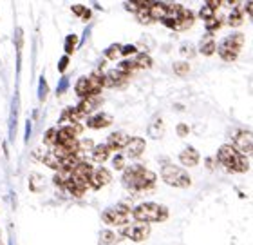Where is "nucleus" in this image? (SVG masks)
<instances>
[{"label": "nucleus", "instance_id": "obj_15", "mask_svg": "<svg viewBox=\"0 0 253 245\" xmlns=\"http://www.w3.org/2000/svg\"><path fill=\"white\" fill-rule=\"evenodd\" d=\"M100 106H101V96H87V98H84V100L80 102L78 109L84 113L85 117H89L90 113L96 111Z\"/></svg>", "mask_w": 253, "mask_h": 245}, {"label": "nucleus", "instance_id": "obj_17", "mask_svg": "<svg viewBox=\"0 0 253 245\" xmlns=\"http://www.w3.org/2000/svg\"><path fill=\"white\" fill-rule=\"evenodd\" d=\"M217 51V44L215 40H213V37H211V33H208L206 37L201 38L199 42V53L205 55V57H211V55Z\"/></svg>", "mask_w": 253, "mask_h": 245}, {"label": "nucleus", "instance_id": "obj_45", "mask_svg": "<svg viewBox=\"0 0 253 245\" xmlns=\"http://www.w3.org/2000/svg\"><path fill=\"white\" fill-rule=\"evenodd\" d=\"M252 20H253V15H252Z\"/></svg>", "mask_w": 253, "mask_h": 245}, {"label": "nucleus", "instance_id": "obj_10", "mask_svg": "<svg viewBox=\"0 0 253 245\" xmlns=\"http://www.w3.org/2000/svg\"><path fill=\"white\" fill-rule=\"evenodd\" d=\"M111 182V173L105 167H96L90 175V187L92 189H101L103 185H107Z\"/></svg>", "mask_w": 253, "mask_h": 245}, {"label": "nucleus", "instance_id": "obj_23", "mask_svg": "<svg viewBox=\"0 0 253 245\" xmlns=\"http://www.w3.org/2000/svg\"><path fill=\"white\" fill-rule=\"evenodd\" d=\"M148 11H150V16L154 20H163L167 16V4H163V2H150Z\"/></svg>", "mask_w": 253, "mask_h": 245}, {"label": "nucleus", "instance_id": "obj_26", "mask_svg": "<svg viewBox=\"0 0 253 245\" xmlns=\"http://www.w3.org/2000/svg\"><path fill=\"white\" fill-rule=\"evenodd\" d=\"M243 13H241V11H239V7L237 9H233L232 13H230V15H228V26H232V27H239L241 26V24H243Z\"/></svg>", "mask_w": 253, "mask_h": 245}, {"label": "nucleus", "instance_id": "obj_14", "mask_svg": "<svg viewBox=\"0 0 253 245\" xmlns=\"http://www.w3.org/2000/svg\"><path fill=\"white\" fill-rule=\"evenodd\" d=\"M111 123H112V117L107 115V113H98L94 117L87 118V125L90 129H103V127H109Z\"/></svg>", "mask_w": 253, "mask_h": 245}, {"label": "nucleus", "instance_id": "obj_2", "mask_svg": "<svg viewBox=\"0 0 253 245\" xmlns=\"http://www.w3.org/2000/svg\"><path fill=\"white\" fill-rule=\"evenodd\" d=\"M217 160L222 167H226L230 173H246L250 169V164L246 156L241 155L233 145H222L217 153Z\"/></svg>", "mask_w": 253, "mask_h": 245}, {"label": "nucleus", "instance_id": "obj_22", "mask_svg": "<svg viewBox=\"0 0 253 245\" xmlns=\"http://www.w3.org/2000/svg\"><path fill=\"white\" fill-rule=\"evenodd\" d=\"M43 164L47 165V167H51V169H54V171H62V165H63V162H62V158H60L54 151H49V153H45L43 155Z\"/></svg>", "mask_w": 253, "mask_h": 245}, {"label": "nucleus", "instance_id": "obj_19", "mask_svg": "<svg viewBox=\"0 0 253 245\" xmlns=\"http://www.w3.org/2000/svg\"><path fill=\"white\" fill-rule=\"evenodd\" d=\"M194 20H195L194 13H192V11H188V9H185L179 20L175 22V29H174V31H186L188 27L194 26Z\"/></svg>", "mask_w": 253, "mask_h": 245}, {"label": "nucleus", "instance_id": "obj_39", "mask_svg": "<svg viewBox=\"0 0 253 245\" xmlns=\"http://www.w3.org/2000/svg\"><path fill=\"white\" fill-rule=\"evenodd\" d=\"M206 5L215 11V9H219V7H221V0H208V2H206Z\"/></svg>", "mask_w": 253, "mask_h": 245}, {"label": "nucleus", "instance_id": "obj_7", "mask_svg": "<svg viewBox=\"0 0 253 245\" xmlns=\"http://www.w3.org/2000/svg\"><path fill=\"white\" fill-rule=\"evenodd\" d=\"M92 171L94 169H92V165H90L89 162H82V164L71 173V182H74L76 185L87 189V187L90 185V175H92Z\"/></svg>", "mask_w": 253, "mask_h": 245}, {"label": "nucleus", "instance_id": "obj_29", "mask_svg": "<svg viewBox=\"0 0 253 245\" xmlns=\"http://www.w3.org/2000/svg\"><path fill=\"white\" fill-rule=\"evenodd\" d=\"M76 44H78V37H76V35H69V37L65 38V53L67 55L74 53Z\"/></svg>", "mask_w": 253, "mask_h": 245}, {"label": "nucleus", "instance_id": "obj_31", "mask_svg": "<svg viewBox=\"0 0 253 245\" xmlns=\"http://www.w3.org/2000/svg\"><path fill=\"white\" fill-rule=\"evenodd\" d=\"M188 71H190V65H188V62H175L174 64V73L175 75H179V76H185V75H188Z\"/></svg>", "mask_w": 253, "mask_h": 245}, {"label": "nucleus", "instance_id": "obj_8", "mask_svg": "<svg viewBox=\"0 0 253 245\" xmlns=\"http://www.w3.org/2000/svg\"><path fill=\"white\" fill-rule=\"evenodd\" d=\"M233 147L241 155H253V133H250V131H239L233 136Z\"/></svg>", "mask_w": 253, "mask_h": 245}, {"label": "nucleus", "instance_id": "obj_24", "mask_svg": "<svg viewBox=\"0 0 253 245\" xmlns=\"http://www.w3.org/2000/svg\"><path fill=\"white\" fill-rule=\"evenodd\" d=\"M76 95H78L82 100L89 96V78H87V76H82L78 80V84H76Z\"/></svg>", "mask_w": 253, "mask_h": 245}, {"label": "nucleus", "instance_id": "obj_43", "mask_svg": "<svg viewBox=\"0 0 253 245\" xmlns=\"http://www.w3.org/2000/svg\"><path fill=\"white\" fill-rule=\"evenodd\" d=\"M65 87H67V78H63L62 84L58 85V95H60V93H63V91H65Z\"/></svg>", "mask_w": 253, "mask_h": 245}, {"label": "nucleus", "instance_id": "obj_20", "mask_svg": "<svg viewBox=\"0 0 253 245\" xmlns=\"http://www.w3.org/2000/svg\"><path fill=\"white\" fill-rule=\"evenodd\" d=\"M165 133V123H163V118L159 117H154V120L150 122V125H148V134H150V138L158 140L161 138Z\"/></svg>", "mask_w": 253, "mask_h": 245}, {"label": "nucleus", "instance_id": "obj_34", "mask_svg": "<svg viewBox=\"0 0 253 245\" xmlns=\"http://www.w3.org/2000/svg\"><path fill=\"white\" fill-rule=\"evenodd\" d=\"M112 165H114V169H118V171H125L126 169V167H125V158H123L122 155L114 156V160H112Z\"/></svg>", "mask_w": 253, "mask_h": 245}, {"label": "nucleus", "instance_id": "obj_35", "mask_svg": "<svg viewBox=\"0 0 253 245\" xmlns=\"http://www.w3.org/2000/svg\"><path fill=\"white\" fill-rule=\"evenodd\" d=\"M114 240V233H111V231H103L101 233V238H100V242L101 244H111V242Z\"/></svg>", "mask_w": 253, "mask_h": 245}, {"label": "nucleus", "instance_id": "obj_38", "mask_svg": "<svg viewBox=\"0 0 253 245\" xmlns=\"http://www.w3.org/2000/svg\"><path fill=\"white\" fill-rule=\"evenodd\" d=\"M188 125H186V123H179V125H177V134H179V136H186V134H188Z\"/></svg>", "mask_w": 253, "mask_h": 245}, {"label": "nucleus", "instance_id": "obj_18", "mask_svg": "<svg viewBox=\"0 0 253 245\" xmlns=\"http://www.w3.org/2000/svg\"><path fill=\"white\" fill-rule=\"evenodd\" d=\"M179 162L183 165H190V167H194V165L199 164V153H197V149H194V147H186V149L181 151Z\"/></svg>", "mask_w": 253, "mask_h": 245}, {"label": "nucleus", "instance_id": "obj_11", "mask_svg": "<svg viewBox=\"0 0 253 245\" xmlns=\"http://www.w3.org/2000/svg\"><path fill=\"white\" fill-rule=\"evenodd\" d=\"M130 142V136L126 133H122V131H118V133H111L109 134V138H107V145L111 147V151H120V149H125L126 145Z\"/></svg>", "mask_w": 253, "mask_h": 245}, {"label": "nucleus", "instance_id": "obj_25", "mask_svg": "<svg viewBox=\"0 0 253 245\" xmlns=\"http://www.w3.org/2000/svg\"><path fill=\"white\" fill-rule=\"evenodd\" d=\"M134 62H136L137 69H148V67L152 65V59H150L147 53L136 55V57H134Z\"/></svg>", "mask_w": 253, "mask_h": 245}, {"label": "nucleus", "instance_id": "obj_5", "mask_svg": "<svg viewBox=\"0 0 253 245\" xmlns=\"http://www.w3.org/2000/svg\"><path fill=\"white\" fill-rule=\"evenodd\" d=\"M243 46H244V35L233 33V35L226 37L219 44V57L222 60H226V62H233V60H237Z\"/></svg>", "mask_w": 253, "mask_h": 245}, {"label": "nucleus", "instance_id": "obj_12", "mask_svg": "<svg viewBox=\"0 0 253 245\" xmlns=\"http://www.w3.org/2000/svg\"><path fill=\"white\" fill-rule=\"evenodd\" d=\"M126 80H128V75L120 69H112L105 75L107 87H122V85L126 84Z\"/></svg>", "mask_w": 253, "mask_h": 245}, {"label": "nucleus", "instance_id": "obj_6", "mask_svg": "<svg viewBox=\"0 0 253 245\" xmlns=\"http://www.w3.org/2000/svg\"><path fill=\"white\" fill-rule=\"evenodd\" d=\"M101 218H103V222L107 225H116V227H120V225H126L128 222H132L134 211L128 209L126 205H114V207L107 209Z\"/></svg>", "mask_w": 253, "mask_h": 245}, {"label": "nucleus", "instance_id": "obj_1", "mask_svg": "<svg viewBox=\"0 0 253 245\" xmlns=\"http://www.w3.org/2000/svg\"><path fill=\"white\" fill-rule=\"evenodd\" d=\"M123 185L130 191H148L156 184V175L152 171L145 169L143 165H130L123 171L122 176Z\"/></svg>", "mask_w": 253, "mask_h": 245}, {"label": "nucleus", "instance_id": "obj_32", "mask_svg": "<svg viewBox=\"0 0 253 245\" xmlns=\"http://www.w3.org/2000/svg\"><path fill=\"white\" fill-rule=\"evenodd\" d=\"M199 16L201 18H203V20H210V18H213V16H215V11L211 9V7H208V5H203V7H201V11H199Z\"/></svg>", "mask_w": 253, "mask_h": 245}, {"label": "nucleus", "instance_id": "obj_41", "mask_svg": "<svg viewBox=\"0 0 253 245\" xmlns=\"http://www.w3.org/2000/svg\"><path fill=\"white\" fill-rule=\"evenodd\" d=\"M181 53L185 55V57H194L195 51L192 48H188V46H183V48H181Z\"/></svg>", "mask_w": 253, "mask_h": 245}, {"label": "nucleus", "instance_id": "obj_4", "mask_svg": "<svg viewBox=\"0 0 253 245\" xmlns=\"http://www.w3.org/2000/svg\"><path fill=\"white\" fill-rule=\"evenodd\" d=\"M161 178H163L165 184H169L172 187H179V189H186L192 184L188 173L183 167L174 164H165L161 167Z\"/></svg>", "mask_w": 253, "mask_h": 245}, {"label": "nucleus", "instance_id": "obj_16", "mask_svg": "<svg viewBox=\"0 0 253 245\" xmlns=\"http://www.w3.org/2000/svg\"><path fill=\"white\" fill-rule=\"evenodd\" d=\"M143 151H145V140L139 138V136H134V138H130L128 145L125 147V153H126V156H128V158H137Z\"/></svg>", "mask_w": 253, "mask_h": 245}, {"label": "nucleus", "instance_id": "obj_36", "mask_svg": "<svg viewBox=\"0 0 253 245\" xmlns=\"http://www.w3.org/2000/svg\"><path fill=\"white\" fill-rule=\"evenodd\" d=\"M89 149H94V144H92V140H82L80 142V151L84 153V151H89Z\"/></svg>", "mask_w": 253, "mask_h": 245}, {"label": "nucleus", "instance_id": "obj_37", "mask_svg": "<svg viewBox=\"0 0 253 245\" xmlns=\"http://www.w3.org/2000/svg\"><path fill=\"white\" fill-rule=\"evenodd\" d=\"M47 96V82L40 80V100H43Z\"/></svg>", "mask_w": 253, "mask_h": 245}, {"label": "nucleus", "instance_id": "obj_27", "mask_svg": "<svg viewBox=\"0 0 253 245\" xmlns=\"http://www.w3.org/2000/svg\"><path fill=\"white\" fill-rule=\"evenodd\" d=\"M43 142L47 145L56 147V144H58V131H56V129H49L47 133L43 134Z\"/></svg>", "mask_w": 253, "mask_h": 245}, {"label": "nucleus", "instance_id": "obj_40", "mask_svg": "<svg viewBox=\"0 0 253 245\" xmlns=\"http://www.w3.org/2000/svg\"><path fill=\"white\" fill-rule=\"evenodd\" d=\"M132 53H136V48H134V46H125V48H122L123 57H126V55H132Z\"/></svg>", "mask_w": 253, "mask_h": 245}, {"label": "nucleus", "instance_id": "obj_3", "mask_svg": "<svg viewBox=\"0 0 253 245\" xmlns=\"http://www.w3.org/2000/svg\"><path fill=\"white\" fill-rule=\"evenodd\" d=\"M167 218H169V209L159 203L145 202L134 209V220L137 222L152 224V222H165Z\"/></svg>", "mask_w": 253, "mask_h": 245}, {"label": "nucleus", "instance_id": "obj_44", "mask_svg": "<svg viewBox=\"0 0 253 245\" xmlns=\"http://www.w3.org/2000/svg\"><path fill=\"white\" fill-rule=\"evenodd\" d=\"M246 11L250 15H253V2H246Z\"/></svg>", "mask_w": 253, "mask_h": 245}, {"label": "nucleus", "instance_id": "obj_42", "mask_svg": "<svg viewBox=\"0 0 253 245\" xmlns=\"http://www.w3.org/2000/svg\"><path fill=\"white\" fill-rule=\"evenodd\" d=\"M69 65V57H63L62 60H60V64H58V69L60 71H65V67Z\"/></svg>", "mask_w": 253, "mask_h": 245}, {"label": "nucleus", "instance_id": "obj_28", "mask_svg": "<svg viewBox=\"0 0 253 245\" xmlns=\"http://www.w3.org/2000/svg\"><path fill=\"white\" fill-rule=\"evenodd\" d=\"M206 24V29H208V31L210 33H213V31H217V29H219V27L222 26V20H221V16H213V18H210V20H206L205 22Z\"/></svg>", "mask_w": 253, "mask_h": 245}, {"label": "nucleus", "instance_id": "obj_21", "mask_svg": "<svg viewBox=\"0 0 253 245\" xmlns=\"http://www.w3.org/2000/svg\"><path fill=\"white\" fill-rule=\"evenodd\" d=\"M109 156H111V147L107 144L96 145L94 149H92V160H94L96 164H103Z\"/></svg>", "mask_w": 253, "mask_h": 245}, {"label": "nucleus", "instance_id": "obj_30", "mask_svg": "<svg viewBox=\"0 0 253 245\" xmlns=\"http://www.w3.org/2000/svg\"><path fill=\"white\" fill-rule=\"evenodd\" d=\"M120 55H122V46H120V44H114V46H111V48L105 51V57L109 60H118Z\"/></svg>", "mask_w": 253, "mask_h": 245}, {"label": "nucleus", "instance_id": "obj_13", "mask_svg": "<svg viewBox=\"0 0 253 245\" xmlns=\"http://www.w3.org/2000/svg\"><path fill=\"white\" fill-rule=\"evenodd\" d=\"M87 78H89V96H100V91L105 87V75L92 73Z\"/></svg>", "mask_w": 253, "mask_h": 245}, {"label": "nucleus", "instance_id": "obj_9", "mask_svg": "<svg viewBox=\"0 0 253 245\" xmlns=\"http://www.w3.org/2000/svg\"><path fill=\"white\" fill-rule=\"evenodd\" d=\"M123 235L126 238H130L132 242H143L147 240L148 235H150V225L145 224V222H136L134 225H128Z\"/></svg>", "mask_w": 253, "mask_h": 245}, {"label": "nucleus", "instance_id": "obj_33", "mask_svg": "<svg viewBox=\"0 0 253 245\" xmlns=\"http://www.w3.org/2000/svg\"><path fill=\"white\" fill-rule=\"evenodd\" d=\"M73 13H76L82 18H90V9H87L85 5H73Z\"/></svg>", "mask_w": 253, "mask_h": 245}]
</instances>
